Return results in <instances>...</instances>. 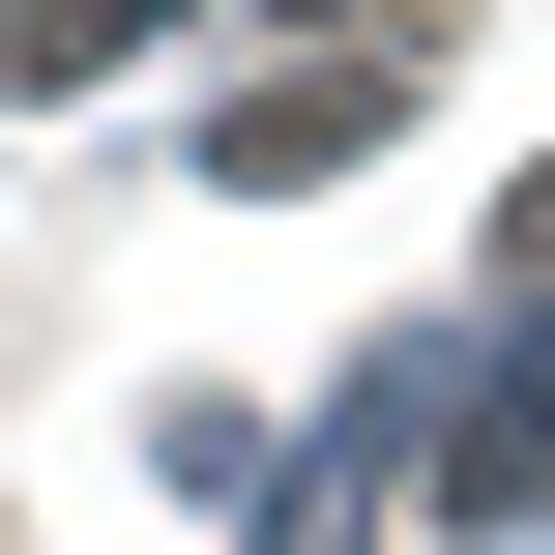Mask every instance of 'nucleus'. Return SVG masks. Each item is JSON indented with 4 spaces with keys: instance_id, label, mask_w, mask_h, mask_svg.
<instances>
[{
    "instance_id": "f03ea898",
    "label": "nucleus",
    "mask_w": 555,
    "mask_h": 555,
    "mask_svg": "<svg viewBox=\"0 0 555 555\" xmlns=\"http://www.w3.org/2000/svg\"><path fill=\"white\" fill-rule=\"evenodd\" d=\"M176 0H0V88H88V59H146Z\"/></svg>"
},
{
    "instance_id": "f257e3e1",
    "label": "nucleus",
    "mask_w": 555,
    "mask_h": 555,
    "mask_svg": "<svg viewBox=\"0 0 555 555\" xmlns=\"http://www.w3.org/2000/svg\"><path fill=\"white\" fill-rule=\"evenodd\" d=\"M380 117H410V88H380V59H263V88H234V117H205V176H234V205H322V176H351V146H380Z\"/></svg>"
},
{
    "instance_id": "7ed1b4c3",
    "label": "nucleus",
    "mask_w": 555,
    "mask_h": 555,
    "mask_svg": "<svg viewBox=\"0 0 555 555\" xmlns=\"http://www.w3.org/2000/svg\"><path fill=\"white\" fill-rule=\"evenodd\" d=\"M322 29H410V0H322Z\"/></svg>"
}]
</instances>
